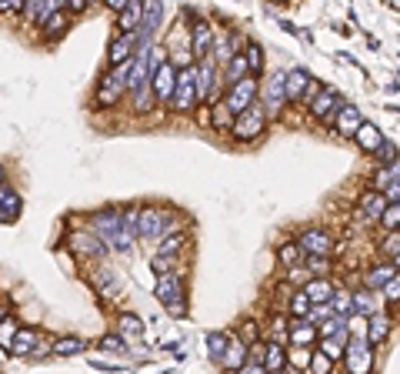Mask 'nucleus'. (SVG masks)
<instances>
[{
    "label": "nucleus",
    "instance_id": "nucleus-1",
    "mask_svg": "<svg viewBox=\"0 0 400 374\" xmlns=\"http://www.w3.org/2000/svg\"><path fill=\"white\" fill-rule=\"evenodd\" d=\"M94 234L107 247L120 251V254H127L134 247V241H137L134 234L124 231V211H100L97 218H94Z\"/></svg>",
    "mask_w": 400,
    "mask_h": 374
},
{
    "label": "nucleus",
    "instance_id": "nucleus-2",
    "mask_svg": "<svg viewBox=\"0 0 400 374\" xmlns=\"http://www.w3.org/2000/svg\"><path fill=\"white\" fill-rule=\"evenodd\" d=\"M157 297H161V304L167 308V314H174V318L187 314V291H184V278L180 274L157 278Z\"/></svg>",
    "mask_w": 400,
    "mask_h": 374
},
{
    "label": "nucleus",
    "instance_id": "nucleus-3",
    "mask_svg": "<svg viewBox=\"0 0 400 374\" xmlns=\"http://www.w3.org/2000/svg\"><path fill=\"white\" fill-rule=\"evenodd\" d=\"M127 80H130V64H120V67H111L104 80L97 87V107H117L120 104V94L127 91Z\"/></svg>",
    "mask_w": 400,
    "mask_h": 374
},
{
    "label": "nucleus",
    "instance_id": "nucleus-4",
    "mask_svg": "<svg viewBox=\"0 0 400 374\" xmlns=\"http://www.w3.org/2000/svg\"><path fill=\"white\" fill-rule=\"evenodd\" d=\"M197 104V67H180V74H177V87H174V101L170 107L174 111H190Z\"/></svg>",
    "mask_w": 400,
    "mask_h": 374
},
{
    "label": "nucleus",
    "instance_id": "nucleus-5",
    "mask_svg": "<svg viewBox=\"0 0 400 374\" xmlns=\"http://www.w3.org/2000/svg\"><path fill=\"white\" fill-rule=\"evenodd\" d=\"M170 227H177V218L170 211H144L137 237L140 241H157V237H167Z\"/></svg>",
    "mask_w": 400,
    "mask_h": 374
},
{
    "label": "nucleus",
    "instance_id": "nucleus-6",
    "mask_svg": "<svg viewBox=\"0 0 400 374\" xmlns=\"http://www.w3.org/2000/svg\"><path fill=\"white\" fill-rule=\"evenodd\" d=\"M263 127H267V107H250L244 114L234 120V137L237 141H254V137H261Z\"/></svg>",
    "mask_w": 400,
    "mask_h": 374
},
{
    "label": "nucleus",
    "instance_id": "nucleus-7",
    "mask_svg": "<svg viewBox=\"0 0 400 374\" xmlns=\"http://www.w3.org/2000/svg\"><path fill=\"white\" fill-rule=\"evenodd\" d=\"M177 74H180V67H174V61H163V64L154 70V77H150V91H154V97H157L161 104L174 101Z\"/></svg>",
    "mask_w": 400,
    "mask_h": 374
},
{
    "label": "nucleus",
    "instance_id": "nucleus-8",
    "mask_svg": "<svg viewBox=\"0 0 400 374\" xmlns=\"http://www.w3.org/2000/svg\"><path fill=\"white\" fill-rule=\"evenodd\" d=\"M344 361H347V371H350V374H370V368H374L370 341H363V337H354V341L347 344V354H344Z\"/></svg>",
    "mask_w": 400,
    "mask_h": 374
},
{
    "label": "nucleus",
    "instance_id": "nucleus-9",
    "mask_svg": "<svg viewBox=\"0 0 400 374\" xmlns=\"http://www.w3.org/2000/svg\"><path fill=\"white\" fill-rule=\"evenodd\" d=\"M261 94H263V104H267V114H277V111L290 101V97H287V74H280V70L270 74Z\"/></svg>",
    "mask_w": 400,
    "mask_h": 374
},
{
    "label": "nucleus",
    "instance_id": "nucleus-10",
    "mask_svg": "<svg viewBox=\"0 0 400 374\" xmlns=\"http://www.w3.org/2000/svg\"><path fill=\"white\" fill-rule=\"evenodd\" d=\"M297 244L307 258H327V254L334 251V237H330L327 231H320V227H311V231L300 234Z\"/></svg>",
    "mask_w": 400,
    "mask_h": 374
},
{
    "label": "nucleus",
    "instance_id": "nucleus-11",
    "mask_svg": "<svg viewBox=\"0 0 400 374\" xmlns=\"http://www.w3.org/2000/svg\"><path fill=\"white\" fill-rule=\"evenodd\" d=\"M257 91H261V87H257V80H254V77L240 80V84H234V87H230V94H227V107H230V111L240 117L244 111H250V107H254V97H257Z\"/></svg>",
    "mask_w": 400,
    "mask_h": 374
},
{
    "label": "nucleus",
    "instance_id": "nucleus-12",
    "mask_svg": "<svg viewBox=\"0 0 400 374\" xmlns=\"http://www.w3.org/2000/svg\"><path fill=\"white\" fill-rule=\"evenodd\" d=\"M70 251H74V254H80V258L100 261L104 254H107V244H104V241H100L94 231H77V234H70Z\"/></svg>",
    "mask_w": 400,
    "mask_h": 374
},
{
    "label": "nucleus",
    "instance_id": "nucleus-13",
    "mask_svg": "<svg viewBox=\"0 0 400 374\" xmlns=\"http://www.w3.org/2000/svg\"><path fill=\"white\" fill-rule=\"evenodd\" d=\"M134 57H137V34H120V37L111 44V54H107V61H111L113 67L134 64Z\"/></svg>",
    "mask_w": 400,
    "mask_h": 374
},
{
    "label": "nucleus",
    "instance_id": "nucleus-14",
    "mask_svg": "<svg viewBox=\"0 0 400 374\" xmlns=\"http://www.w3.org/2000/svg\"><path fill=\"white\" fill-rule=\"evenodd\" d=\"M213 27L207 24V20H197L194 24V30H190V54L194 57H211V51H213Z\"/></svg>",
    "mask_w": 400,
    "mask_h": 374
},
{
    "label": "nucleus",
    "instance_id": "nucleus-15",
    "mask_svg": "<svg viewBox=\"0 0 400 374\" xmlns=\"http://www.w3.org/2000/svg\"><path fill=\"white\" fill-rule=\"evenodd\" d=\"M220 94V84H217V70H213L211 61H204V64L197 67V101H211V97H217Z\"/></svg>",
    "mask_w": 400,
    "mask_h": 374
},
{
    "label": "nucleus",
    "instance_id": "nucleus-16",
    "mask_svg": "<svg viewBox=\"0 0 400 374\" xmlns=\"http://www.w3.org/2000/svg\"><path fill=\"white\" fill-rule=\"evenodd\" d=\"M140 24H144V4H140V0H130L124 11L117 13V30H120V34H137Z\"/></svg>",
    "mask_w": 400,
    "mask_h": 374
},
{
    "label": "nucleus",
    "instance_id": "nucleus-17",
    "mask_svg": "<svg viewBox=\"0 0 400 374\" xmlns=\"http://www.w3.org/2000/svg\"><path fill=\"white\" fill-rule=\"evenodd\" d=\"M57 11H63V0H27V11L24 13L34 20V24L44 27Z\"/></svg>",
    "mask_w": 400,
    "mask_h": 374
},
{
    "label": "nucleus",
    "instance_id": "nucleus-18",
    "mask_svg": "<svg viewBox=\"0 0 400 374\" xmlns=\"http://www.w3.org/2000/svg\"><path fill=\"white\" fill-rule=\"evenodd\" d=\"M354 141H357V147H361V151H367V154H377V151H380V144H384V134H380V127H377V124L363 120L361 130L354 134Z\"/></svg>",
    "mask_w": 400,
    "mask_h": 374
},
{
    "label": "nucleus",
    "instance_id": "nucleus-19",
    "mask_svg": "<svg viewBox=\"0 0 400 374\" xmlns=\"http://www.w3.org/2000/svg\"><path fill=\"white\" fill-rule=\"evenodd\" d=\"M304 294L311 297V304H330L337 291H334V284L327 281V278H313V281L304 284Z\"/></svg>",
    "mask_w": 400,
    "mask_h": 374
},
{
    "label": "nucleus",
    "instance_id": "nucleus-20",
    "mask_svg": "<svg viewBox=\"0 0 400 374\" xmlns=\"http://www.w3.org/2000/svg\"><path fill=\"white\" fill-rule=\"evenodd\" d=\"M387 197L380 191H370L367 197L361 201V218H367V220H380L384 214H387Z\"/></svg>",
    "mask_w": 400,
    "mask_h": 374
},
{
    "label": "nucleus",
    "instance_id": "nucleus-21",
    "mask_svg": "<svg viewBox=\"0 0 400 374\" xmlns=\"http://www.w3.org/2000/svg\"><path fill=\"white\" fill-rule=\"evenodd\" d=\"M361 124H363V117H361V111H357V107L344 104V107L337 111V130L344 134V137H354V134L361 130Z\"/></svg>",
    "mask_w": 400,
    "mask_h": 374
},
{
    "label": "nucleus",
    "instance_id": "nucleus-22",
    "mask_svg": "<svg viewBox=\"0 0 400 374\" xmlns=\"http://www.w3.org/2000/svg\"><path fill=\"white\" fill-rule=\"evenodd\" d=\"M230 341H234V337L224 335V331H211V335H207V354H211L213 364L224 368V358H227V351H230Z\"/></svg>",
    "mask_w": 400,
    "mask_h": 374
},
{
    "label": "nucleus",
    "instance_id": "nucleus-23",
    "mask_svg": "<svg viewBox=\"0 0 400 374\" xmlns=\"http://www.w3.org/2000/svg\"><path fill=\"white\" fill-rule=\"evenodd\" d=\"M334 107H337V91H330V87H320V94H317V97L311 101V114H313V117H334V114H337Z\"/></svg>",
    "mask_w": 400,
    "mask_h": 374
},
{
    "label": "nucleus",
    "instance_id": "nucleus-24",
    "mask_svg": "<svg viewBox=\"0 0 400 374\" xmlns=\"http://www.w3.org/2000/svg\"><path fill=\"white\" fill-rule=\"evenodd\" d=\"M247 358H250V348L247 344H240V341H230V351H227V358H224V368L227 371H244V368H247Z\"/></svg>",
    "mask_w": 400,
    "mask_h": 374
},
{
    "label": "nucleus",
    "instance_id": "nucleus-25",
    "mask_svg": "<svg viewBox=\"0 0 400 374\" xmlns=\"http://www.w3.org/2000/svg\"><path fill=\"white\" fill-rule=\"evenodd\" d=\"M307 84H311V74L304 67L287 70V97H307V91H311Z\"/></svg>",
    "mask_w": 400,
    "mask_h": 374
},
{
    "label": "nucleus",
    "instance_id": "nucleus-26",
    "mask_svg": "<svg viewBox=\"0 0 400 374\" xmlns=\"http://www.w3.org/2000/svg\"><path fill=\"white\" fill-rule=\"evenodd\" d=\"M290 341L297 344V348H311L313 341H317V328L311 321H297L290 324Z\"/></svg>",
    "mask_w": 400,
    "mask_h": 374
},
{
    "label": "nucleus",
    "instance_id": "nucleus-27",
    "mask_svg": "<svg viewBox=\"0 0 400 374\" xmlns=\"http://www.w3.org/2000/svg\"><path fill=\"white\" fill-rule=\"evenodd\" d=\"M263 368H267V374L287 371V351L280 348V344H267V358H263Z\"/></svg>",
    "mask_w": 400,
    "mask_h": 374
},
{
    "label": "nucleus",
    "instance_id": "nucleus-28",
    "mask_svg": "<svg viewBox=\"0 0 400 374\" xmlns=\"http://www.w3.org/2000/svg\"><path fill=\"white\" fill-rule=\"evenodd\" d=\"M247 77H250L247 57H244V54H234V57L227 61V80H230V87H234V84H240V80H247Z\"/></svg>",
    "mask_w": 400,
    "mask_h": 374
},
{
    "label": "nucleus",
    "instance_id": "nucleus-29",
    "mask_svg": "<svg viewBox=\"0 0 400 374\" xmlns=\"http://www.w3.org/2000/svg\"><path fill=\"white\" fill-rule=\"evenodd\" d=\"M234 120H237V114L227 107V101H217L213 104V114H211V124H213V130H234Z\"/></svg>",
    "mask_w": 400,
    "mask_h": 374
},
{
    "label": "nucleus",
    "instance_id": "nucleus-30",
    "mask_svg": "<svg viewBox=\"0 0 400 374\" xmlns=\"http://www.w3.org/2000/svg\"><path fill=\"white\" fill-rule=\"evenodd\" d=\"M161 20H163V4H157V0H154V4H144V24H140V30L154 37V30L161 27Z\"/></svg>",
    "mask_w": 400,
    "mask_h": 374
},
{
    "label": "nucleus",
    "instance_id": "nucleus-31",
    "mask_svg": "<svg viewBox=\"0 0 400 374\" xmlns=\"http://www.w3.org/2000/svg\"><path fill=\"white\" fill-rule=\"evenodd\" d=\"M0 211H4V218H7V220H13L17 214H20V194L11 191L7 184L0 187Z\"/></svg>",
    "mask_w": 400,
    "mask_h": 374
},
{
    "label": "nucleus",
    "instance_id": "nucleus-32",
    "mask_svg": "<svg viewBox=\"0 0 400 374\" xmlns=\"http://www.w3.org/2000/svg\"><path fill=\"white\" fill-rule=\"evenodd\" d=\"M394 278H397V271H394L390 264H377V268L367 271V287H370V291H374V287H387Z\"/></svg>",
    "mask_w": 400,
    "mask_h": 374
},
{
    "label": "nucleus",
    "instance_id": "nucleus-33",
    "mask_svg": "<svg viewBox=\"0 0 400 374\" xmlns=\"http://www.w3.org/2000/svg\"><path fill=\"white\" fill-rule=\"evenodd\" d=\"M34 344H37V331H30V328H20V335H17V341H13V351H11V354L24 358V354H30V351H34Z\"/></svg>",
    "mask_w": 400,
    "mask_h": 374
},
{
    "label": "nucleus",
    "instance_id": "nucleus-34",
    "mask_svg": "<svg viewBox=\"0 0 400 374\" xmlns=\"http://www.w3.org/2000/svg\"><path fill=\"white\" fill-rule=\"evenodd\" d=\"M50 351H54V354H61V358H70V354L87 351V341H80V337H61V341H57Z\"/></svg>",
    "mask_w": 400,
    "mask_h": 374
},
{
    "label": "nucleus",
    "instance_id": "nucleus-35",
    "mask_svg": "<svg viewBox=\"0 0 400 374\" xmlns=\"http://www.w3.org/2000/svg\"><path fill=\"white\" fill-rule=\"evenodd\" d=\"M387 335H390V321L384 314H374L370 331H367V341H370V344H380V341H387Z\"/></svg>",
    "mask_w": 400,
    "mask_h": 374
},
{
    "label": "nucleus",
    "instance_id": "nucleus-36",
    "mask_svg": "<svg viewBox=\"0 0 400 374\" xmlns=\"http://www.w3.org/2000/svg\"><path fill=\"white\" fill-rule=\"evenodd\" d=\"M184 244H187V234H167V237H163V244L157 247V254H163V258H174V254L184 251Z\"/></svg>",
    "mask_w": 400,
    "mask_h": 374
},
{
    "label": "nucleus",
    "instance_id": "nucleus-37",
    "mask_svg": "<svg viewBox=\"0 0 400 374\" xmlns=\"http://www.w3.org/2000/svg\"><path fill=\"white\" fill-rule=\"evenodd\" d=\"M17 335H20L17 321H13V318H4V321H0V348L13 351V341H17Z\"/></svg>",
    "mask_w": 400,
    "mask_h": 374
},
{
    "label": "nucleus",
    "instance_id": "nucleus-38",
    "mask_svg": "<svg viewBox=\"0 0 400 374\" xmlns=\"http://www.w3.org/2000/svg\"><path fill=\"white\" fill-rule=\"evenodd\" d=\"M244 57H247V64H250V77L257 80V74L263 70V47H261V44H254V40H250V44H247V51H244Z\"/></svg>",
    "mask_w": 400,
    "mask_h": 374
},
{
    "label": "nucleus",
    "instance_id": "nucleus-39",
    "mask_svg": "<svg viewBox=\"0 0 400 374\" xmlns=\"http://www.w3.org/2000/svg\"><path fill=\"white\" fill-rule=\"evenodd\" d=\"M394 181H400V161H394V164H387V168H380V170H377V177H374L377 191H384V187H390Z\"/></svg>",
    "mask_w": 400,
    "mask_h": 374
},
{
    "label": "nucleus",
    "instance_id": "nucleus-40",
    "mask_svg": "<svg viewBox=\"0 0 400 374\" xmlns=\"http://www.w3.org/2000/svg\"><path fill=\"white\" fill-rule=\"evenodd\" d=\"M63 30H67V13L57 11V13H54V17L47 20V24H44V34H47L50 40H57V37L63 34Z\"/></svg>",
    "mask_w": 400,
    "mask_h": 374
},
{
    "label": "nucleus",
    "instance_id": "nucleus-41",
    "mask_svg": "<svg viewBox=\"0 0 400 374\" xmlns=\"http://www.w3.org/2000/svg\"><path fill=\"white\" fill-rule=\"evenodd\" d=\"M320 354H327L330 361H340V358L347 354V348H344L340 341H334V337H320Z\"/></svg>",
    "mask_w": 400,
    "mask_h": 374
},
{
    "label": "nucleus",
    "instance_id": "nucleus-42",
    "mask_svg": "<svg viewBox=\"0 0 400 374\" xmlns=\"http://www.w3.org/2000/svg\"><path fill=\"white\" fill-rule=\"evenodd\" d=\"M290 311L297 314L300 321H307V318H311V297L304 294V291H297V294H294V301H290Z\"/></svg>",
    "mask_w": 400,
    "mask_h": 374
},
{
    "label": "nucleus",
    "instance_id": "nucleus-43",
    "mask_svg": "<svg viewBox=\"0 0 400 374\" xmlns=\"http://www.w3.org/2000/svg\"><path fill=\"white\" fill-rule=\"evenodd\" d=\"M330 308L337 311L340 318H347L350 311H354V294H347V291H337V294H334V301H330Z\"/></svg>",
    "mask_w": 400,
    "mask_h": 374
},
{
    "label": "nucleus",
    "instance_id": "nucleus-44",
    "mask_svg": "<svg viewBox=\"0 0 400 374\" xmlns=\"http://www.w3.org/2000/svg\"><path fill=\"white\" fill-rule=\"evenodd\" d=\"M380 251H384L387 258L397 261V258H400V231H390L387 237H384V244H380Z\"/></svg>",
    "mask_w": 400,
    "mask_h": 374
},
{
    "label": "nucleus",
    "instance_id": "nucleus-45",
    "mask_svg": "<svg viewBox=\"0 0 400 374\" xmlns=\"http://www.w3.org/2000/svg\"><path fill=\"white\" fill-rule=\"evenodd\" d=\"M380 224H384V231H400V204H390L387 207V214L380 218Z\"/></svg>",
    "mask_w": 400,
    "mask_h": 374
},
{
    "label": "nucleus",
    "instance_id": "nucleus-46",
    "mask_svg": "<svg viewBox=\"0 0 400 374\" xmlns=\"http://www.w3.org/2000/svg\"><path fill=\"white\" fill-rule=\"evenodd\" d=\"M120 331H124V335H140V331H144V321H140L137 314H120Z\"/></svg>",
    "mask_w": 400,
    "mask_h": 374
},
{
    "label": "nucleus",
    "instance_id": "nucleus-47",
    "mask_svg": "<svg viewBox=\"0 0 400 374\" xmlns=\"http://www.w3.org/2000/svg\"><path fill=\"white\" fill-rule=\"evenodd\" d=\"M150 101H154V91H150V84H147V87H140V91L134 94V111H137V114L150 111Z\"/></svg>",
    "mask_w": 400,
    "mask_h": 374
},
{
    "label": "nucleus",
    "instance_id": "nucleus-48",
    "mask_svg": "<svg viewBox=\"0 0 400 374\" xmlns=\"http://www.w3.org/2000/svg\"><path fill=\"white\" fill-rule=\"evenodd\" d=\"M100 348L111 351V354H120V351H127V344L120 335H107V337H100Z\"/></svg>",
    "mask_w": 400,
    "mask_h": 374
},
{
    "label": "nucleus",
    "instance_id": "nucleus-49",
    "mask_svg": "<svg viewBox=\"0 0 400 374\" xmlns=\"http://www.w3.org/2000/svg\"><path fill=\"white\" fill-rule=\"evenodd\" d=\"M150 268L157 271V278H163V274H170V268H174V258H163V254H154V261H150Z\"/></svg>",
    "mask_w": 400,
    "mask_h": 374
},
{
    "label": "nucleus",
    "instance_id": "nucleus-50",
    "mask_svg": "<svg viewBox=\"0 0 400 374\" xmlns=\"http://www.w3.org/2000/svg\"><path fill=\"white\" fill-rule=\"evenodd\" d=\"M307 271H311L313 278H324V274L330 271V264H327V258H307Z\"/></svg>",
    "mask_w": 400,
    "mask_h": 374
},
{
    "label": "nucleus",
    "instance_id": "nucleus-51",
    "mask_svg": "<svg viewBox=\"0 0 400 374\" xmlns=\"http://www.w3.org/2000/svg\"><path fill=\"white\" fill-rule=\"evenodd\" d=\"M311 371H313V374H330V358L317 351V354L311 358Z\"/></svg>",
    "mask_w": 400,
    "mask_h": 374
},
{
    "label": "nucleus",
    "instance_id": "nucleus-52",
    "mask_svg": "<svg viewBox=\"0 0 400 374\" xmlns=\"http://www.w3.org/2000/svg\"><path fill=\"white\" fill-rule=\"evenodd\" d=\"M280 261L294 268V264L300 261V244H284V247H280Z\"/></svg>",
    "mask_w": 400,
    "mask_h": 374
},
{
    "label": "nucleus",
    "instance_id": "nucleus-53",
    "mask_svg": "<svg viewBox=\"0 0 400 374\" xmlns=\"http://www.w3.org/2000/svg\"><path fill=\"white\" fill-rule=\"evenodd\" d=\"M354 311H361V314H370V311H374V301H370V294H367V291L354 294Z\"/></svg>",
    "mask_w": 400,
    "mask_h": 374
},
{
    "label": "nucleus",
    "instance_id": "nucleus-54",
    "mask_svg": "<svg viewBox=\"0 0 400 374\" xmlns=\"http://www.w3.org/2000/svg\"><path fill=\"white\" fill-rule=\"evenodd\" d=\"M377 157H380L384 164H387V161H390V164H394V161H400V157H397V147H394V144H390V141H384V144H380V151H377Z\"/></svg>",
    "mask_w": 400,
    "mask_h": 374
},
{
    "label": "nucleus",
    "instance_id": "nucleus-55",
    "mask_svg": "<svg viewBox=\"0 0 400 374\" xmlns=\"http://www.w3.org/2000/svg\"><path fill=\"white\" fill-rule=\"evenodd\" d=\"M384 197H387V204H400V181L390 184L387 191H384Z\"/></svg>",
    "mask_w": 400,
    "mask_h": 374
},
{
    "label": "nucleus",
    "instance_id": "nucleus-56",
    "mask_svg": "<svg viewBox=\"0 0 400 374\" xmlns=\"http://www.w3.org/2000/svg\"><path fill=\"white\" fill-rule=\"evenodd\" d=\"M384 294H390V301H400V278H394V281L384 287Z\"/></svg>",
    "mask_w": 400,
    "mask_h": 374
},
{
    "label": "nucleus",
    "instance_id": "nucleus-57",
    "mask_svg": "<svg viewBox=\"0 0 400 374\" xmlns=\"http://www.w3.org/2000/svg\"><path fill=\"white\" fill-rule=\"evenodd\" d=\"M237 374H267V368H263V364H247V368Z\"/></svg>",
    "mask_w": 400,
    "mask_h": 374
},
{
    "label": "nucleus",
    "instance_id": "nucleus-58",
    "mask_svg": "<svg viewBox=\"0 0 400 374\" xmlns=\"http://www.w3.org/2000/svg\"><path fill=\"white\" fill-rule=\"evenodd\" d=\"M127 4H130V0H107V7H111V11H117V13L124 11Z\"/></svg>",
    "mask_w": 400,
    "mask_h": 374
},
{
    "label": "nucleus",
    "instance_id": "nucleus-59",
    "mask_svg": "<svg viewBox=\"0 0 400 374\" xmlns=\"http://www.w3.org/2000/svg\"><path fill=\"white\" fill-rule=\"evenodd\" d=\"M70 11H74V13L87 11V0H70Z\"/></svg>",
    "mask_w": 400,
    "mask_h": 374
},
{
    "label": "nucleus",
    "instance_id": "nucleus-60",
    "mask_svg": "<svg viewBox=\"0 0 400 374\" xmlns=\"http://www.w3.org/2000/svg\"><path fill=\"white\" fill-rule=\"evenodd\" d=\"M4 181H7V170H4V164H0V187H4Z\"/></svg>",
    "mask_w": 400,
    "mask_h": 374
},
{
    "label": "nucleus",
    "instance_id": "nucleus-61",
    "mask_svg": "<svg viewBox=\"0 0 400 374\" xmlns=\"http://www.w3.org/2000/svg\"><path fill=\"white\" fill-rule=\"evenodd\" d=\"M0 220H7V218H4V211H0Z\"/></svg>",
    "mask_w": 400,
    "mask_h": 374
},
{
    "label": "nucleus",
    "instance_id": "nucleus-62",
    "mask_svg": "<svg viewBox=\"0 0 400 374\" xmlns=\"http://www.w3.org/2000/svg\"><path fill=\"white\" fill-rule=\"evenodd\" d=\"M0 321H4V311H0Z\"/></svg>",
    "mask_w": 400,
    "mask_h": 374
},
{
    "label": "nucleus",
    "instance_id": "nucleus-63",
    "mask_svg": "<svg viewBox=\"0 0 400 374\" xmlns=\"http://www.w3.org/2000/svg\"><path fill=\"white\" fill-rule=\"evenodd\" d=\"M280 374H290V371H280Z\"/></svg>",
    "mask_w": 400,
    "mask_h": 374
},
{
    "label": "nucleus",
    "instance_id": "nucleus-64",
    "mask_svg": "<svg viewBox=\"0 0 400 374\" xmlns=\"http://www.w3.org/2000/svg\"><path fill=\"white\" fill-rule=\"evenodd\" d=\"M397 268H400V258H397Z\"/></svg>",
    "mask_w": 400,
    "mask_h": 374
}]
</instances>
